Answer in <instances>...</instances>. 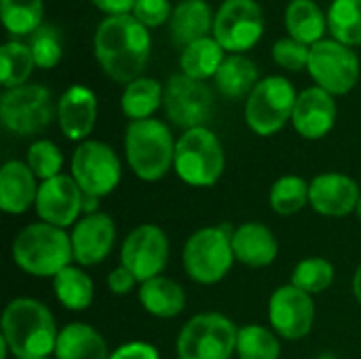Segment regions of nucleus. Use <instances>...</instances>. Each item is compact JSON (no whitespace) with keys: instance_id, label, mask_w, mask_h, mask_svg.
Instances as JSON below:
<instances>
[{"instance_id":"nucleus-1","label":"nucleus","mask_w":361,"mask_h":359,"mask_svg":"<svg viewBox=\"0 0 361 359\" xmlns=\"http://www.w3.org/2000/svg\"><path fill=\"white\" fill-rule=\"evenodd\" d=\"M95 57L104 72L116 83H133L146 68L150 55V32L133 15L104 19L93 38Z\"/></svg>"},{"instance_id":"nucleus-2","label":"nucleus","mask_w":361,"mask_h":359,"mask_svg":"<svg viewBox=\"0 0 361 359\" xmlns=\"http://www.w3.org/2000/svg\"><path fill=\"white\" fill-rule=\"evenodd\" d=\"M2 341L15 359H47L55 353L57 326L53 313L34 298H15L2 313Z\"/></svg>"},{"instance_id":"nucleus-3","label":"nucleus","mask_w":361,"mask_h":359,"mask_svg":"<svg viewBox=\"0 0 361 359\" xmlns=\"http://www.w3.org/2000/svg\"><path fill=\"white\" fill-rule=\"evenodd\" d=\"M11 254L15 264L34 277H55L74 260L70 235L47 222L25 226L15 237Z\"/></svg>"},{"instance_id":"nucleus-4","label":"nucleus","mask_w":361,"mask_h":359,"mask_svg":"<svg viewBox=\"0 0 361 359\" xmlns=\"http://www.w3.org/2000/svg\"><path fill=\"white\" fill-rule=\"evenodd\" d=\"M125 154L140 180L157 182L173 167L176 142L163 121H131L125 133Z\"/></svg>"},{"instance_id":"nucleus-5","label":"nucleus","mask_w":361,"mask_h":359,"mask_svg":"<svg viewBox=\"0 0 361 359\" xmlns=\"http://www.w3.org/2000/svg\"><path fill=\"white\" fill-rule=\"evenodd\" d=\"M224 148L218 135L207 127L188 129L176 142L173 169L188 186H214L224 174Z\"/></svg>"},{"instance_id":"nucleus-6","label":"nucleus","mask_w":361,"mask_h":359,"mask_svg":"<svg viewBox=\"0 0 361 359\" xmlns=\"http://www.w3.org/2000/svg\"><path fill=\"white\" fill-rule=\"evenodd\" d=\"M188 277L197 284L212 286L222 281L233 262V233L228 226H205L190 235L182 254Z\"/></svg>"},{"instance_id":"nucleus-7","label":"nucleus","mask_w":361,"mask_h":359,"mask_svg":"<svg viewBox=\"0 0 361 359\" xmlns=\"http://www.w3.org/2000/svg\"><path fill=\"white\" fill-rule=\"evenodd\" d=\"M237 326L220 313H199L180 330L178 359H231L237 351Z\"/></svg>"},{"instance_id":"nucleus-8","label":"nucleus","mask_w":361,"mask_h":359,"mask_svg":"<svg viewBox=\"0 0 361 359\" xmlns=\"http://www.w3.org/2000/svg\"><path fill=\"white\" fill-rule=\"evenodd\" d=\"M294 85L283 76L262 78L254 91L247 95L245 104V123L258 135H273L292 121L296 106Z\"/></svg>"},{"instance_id":"nucleus-9","label":"nucleus","mask_w":361,"mask_h":359,"mask_svg":"<svg viewBox=\"0 0 361 359\" xmlns=\"http://www.w3.org/2000/svg\"><path fill=\"white\" fill-rule=\"evenodd\" d=\"M55 108L51 91L42 85H21L6 89L0 97V121L17 135H34L49 127Z\"/></svg>"},{"instance_id":"nucleus-10","label":"nucleus","mask_w":361,"mask_h":359,"mask_svg":"<svg viewBox=\"0 0 361 359\" xmlns=\"http://www.w3.org/2000/svg\"><path fill=\"white\" fill-rule=\"evenodd\" d=\"M123 169L116 152L97 140H85L72 154V178L82 195L102 199L121 182Z\"/></svg>"},{"instance_id":"nucleus-11","label":"nucleus","mask_w":361,"mask_h":359,"mask_svg":"<svg viewBox=\"0 0 361 359\" xmlns=\"http://www.w3.org/2000/svg\"><path fill=\"white\" fill-rule=\"evenodd\" d=\"M163 108L167 118L184 131L207 127L214 114V93L205 80L173 74L163 87Z\"/></svg>"},{"instance_id":"nucleus-12","label":"nucleus","mask_w":361,"mask_h":359,"mask_svg":"<svg viewBox=\"0 0 361 359\" xmlns=\"http://www.w3.org/2000/svg\"><path fill=\"white\" fill-rule=\"evenodd\" d=\"M307 70L317 87L332 95H345L357 85L360 59L351 47L338 40H319L311 47Z\"/></svg>"},{"instance_id":"nucleus-13","label":"nucleus","mask_w":361,"mask_h":359,"mask_svg":"<svg viewBox=\"0 0 361 359\" xmlns=\"http://www.w3.org/2000/svg\"><path fill=\"white\" fill-rule=\"evenodd\" d=\"M214 38L224 51L241 53L252 49L262 32L264 17L254 0H224L214 17Z\"/></svg>"},{"instance_id":"nucleus-14","label":"nucleus","mask_w":361,"mask_h":359,"mask_svg":"<svg viewBox=\"0 0 361 359\" xmlns=\"http://www.w3.org/2000/svg\"><path fill=\"white\" fill-rule=\"evenodd\" d=\"M169 262V239L154 224L135 226L121 248V264L129 269L140 284L159 277Z\"/></svg>"},{"instance_id":"nucleus-15","label":"nucleus","mask_w":361,"mask_h":359,"mask_svg":"<svg viewBox=\"0 0 361 359\" xmlns=\"http://www.w3.org/2000/svg\"><path fill=\"white\" fill-rule=\"evenodd\" d=\"M269 320L277 336L288 341L305 339L315 322V303L311 294L296 286H281L269 300Z\"/></svg>"},{"instance_id":"nucleus-16","label":"nucleus","mask_w":361,"mask_h":359,"mask_svg":"<svg viewBox=\"0 0 361 359\" xmlns=\"http://www.w3.org/2000/svg\"><path fill=\"white\" fill-rule=\"evenodd\" d=\"M34 207L42 222L68 229L78 222V216L85 209V195L72 176L59 174L40 184Z\"/></svg>"},{"instance_id":"nucleus-17","label":"nucleus","mask_w":361,"mask_h":359,"mask_svg":"<svg viewBox=\"0 0 361 359\" xmlns=\"http://www.w3.org/2000/svg\"><path fill=\"white\" fill-rule=\"evenodd\" d=\"M72 239V254L80 267H95L104 262L116 241V226L108 214L93 212L80 218L74 224L70 235Z\"/></svg>"},{"instance_id":"nucleus-18","label":"nucleus","mask_w":361,"mask_h":359,"mask_svg":"<svg viewBox=\"0 0 361 359\" xmlns=\"http://www.w3.org/2000/svg\"><path fill=\"white\" fill-rule=\"evenodd\" d=\"M361 193L357 182L345 174L328 171L311 180L309 203L311 207L330 218H343L357 212Z\"/></svg>"},{"instance_id":"nucleus-19","label":"nucleus","mask_w":361,"mask_h":359,"mask_svg":"<svg viewBox=\"0 0 361 359\" xmlns=\"http://www.w3.org/2000/svg\"><path fill=\"white\" fill-rule=\"evenodd\" d=\"M336 102L334 95L324 91L322 87H309L298 93L292 123L294 129L307 140L326 138L336 123Z\"/></svg>"},{"instance_id":"nucleus-20","label":"nucleus","mask_w":361,"mask_h":359,"mask_svg":"<svg viewBox=\"0 0 361 359\" xmlns=\"http://www.w3.org/2000/svg\"><path fill=\"white\" fill-rule=\"evenodd\" d=\"M57 118L63 135L72 142H85L97 118V97L85 85H72L57 104Z\"/></svg>"},{"instance_id":"nucleus-21","label":"nucleus","mask_w":361,"mask_h":359,"mask_svg":"<svg viewBox=\"0 0 361 359\" xmlns=\"http://www.w3.org/2000/svg\"><path fill=\"white\" fill-rule=\"evenodd\" d=\"M38 178L21 161H6L0 169V209L4 214L19 216L36 205Z\"/></svg>"},{"instance_id":"nucleus-22","label":"nucleus","mask_w":361,"mask_h":359,"mask_svg":"<svg viewBox=\"0 0 361 359\" xmlns=\"http://www.w3.org/2000/svg\"><path fill=\"white\" fill-rule=\"evenodd\" d=\"M233 252L235 260L245 267L262 269L275 262L279 254V243L275 233L262 222H245L233 231Z\"/></svg>"},{"instance_id":"nucleus-23","label":"nucleus","mask_w":361,"mask_h":359,"mask_svg":"<svg viewBox=\"0 0 361 359\" xmlns=\"http://www.w3.org/2000/svg\"><path fill=\"white\" fill-rule=\"evenodd\" d=\"M55 359H110L104 336L89 324L74 322L59 330Z\"/></svg>"},{"instance_id":"nucleus-24","label":"nucleus","mask_w":361,"mask_h":359,"mask_svg":"<svg viewBox=\"0 0 361 359\" xmlns=\"http://www.w3.org/2000/svg\"><path fill=\"white\" fill-rule=\"evenodd\" d=\"M137 296H140V303H142L144 311L154 315V317H161V320L176 317L186 307L184 288L178 281H173L169 277H163V275L144 281L140 286Z\"/></svg>"},{"instance_id":"nucleus-25","label":"nucleus","mask_w":361,"mask_h":359,"mask_svg":"<svg viewBox=\"0 0 361 359\" xmlns=\"http://www.w3.org/2000/svg\"><path fill=\"white\" fill-rule=\"evenodd\" d=\"M214 30L212 8L205 0H182L169 19V32L176 44H190L199 38H205Z\"/></svg>"},{"instance_id":"nucleus-26","label":"nucleus","mask_w":361,"mask_h":359,"mask_svg":"<svg viewBox=\"0 0 361 359\" xmlns=\"http://www.w3.org/2000/svg\"><path fill=\"white\" fill-rule=\"evenodd\" d=\"M286 28L294 40L313 47L324 40L328 19L313 0H292L286 8Z\"/></svg>"},{"instance_id":"nucleus-27","label":"nucleus","mask_w":361,"mask_h":359,"mask_svg":"<svg viewBox=\"0 0 361 359\" xmlns=\"http://www.w3.org/2000/svg\"><path fill=\"white\" fill-rule=\"evenodd\" d=\"M216 87L224 97L239 99L243 95H250L258 80V68L252 59L243 55H231L222 61L220 70L216 72Z\"/></svg>"},{"instance_id":"nucleus-28","label":"nucleus","mask_w":361,"mask_h":359,"mask_svg":"<svg viewBox=\"0 0 361 359\" xmlns=\"http://www.w3.org/2000/svg\"><path fill=\"white\" fill-rule=\"evenodd\" d=\"M222 61H224V49L218 44L216 38H209V36L186 44L182 49V55H180L182 74L197 78V80H205L209 76H216Z\"/></svg>"},{"instance_id":"nucleus-29","label":"nucleus","mask_w":361,"mask_h":359,"mask_svg":"<svg viewBox=\"0 0 361 359\" xmlns=\"http://www.w3.org/2000/svg\"><path fill=\"white\" fill-rule=\"evenodd\" d=\"M163 104V87L154 78H135L129 83L121 97V108L131 121L152 118L157 108Z\"/></svg>"},{"instance_id":"nucleus-30","label":"nucleus","mask_w":361,"mask_h":359,"mask_svg":"<svg viewBox=\"0 0 361 359\" xmlns=\"http://www.w3.org/2000/svg\"><path fill=\"white\" fill-rule=\"evenodd\" d=\"M53 290L57 300L70 311H85L93 303V281L78 267H66L53 277Z\"/></svg>"},{"instance_id":"nucleus-31","label":"nucleus","mask_w":361,"mask_h":359,"mask_svg":"<svg viewBox=\"0 0 361 359\" xmlns=\"http://www.w3.org/2000/svg\"><path fill=\"white\" fill-rule=\"evenodd\" d=\"M328 28L334 40L361 44V0H334L328 8Z\"/></svg>"},{"instance_id":"nucleus-32","label":"nucleus","mask_w":361,"mask_h":359,"mask_svg":"<svg viewBox=\"0 0 361 359\" xmlns=\"http://www.w3.org/2000/svg\"><path fill=\"white\" fill-rule=\"evenodd\" d=\"M36 61L30 51V44L6 42L0 49V83L6 89H15L25 85L34 70Z\"/></svg>"},{"instance_id":"nucleus-33","label":"nucleus","mask_w":361,"mask_h":359,"mask_svg":"<svg viewBox=\"0 0 361 359\" xmlns=\"http://www.w3.org/2000/svg\"><path fill=\"white\" fill-rule=\"evenodd\" d=\"M0 15L11 34H34L42 25V0H0Z\"/></svg>"},{"instance_id":"nucleus-34","label":"nucleus","mask_w":361,"mask_h":359,"mask_svg":"<svg viewBox=\"0 0 361 359\" xmlns=\"http://www.w3.org/2000/svg\"><path fill=\"white\" fill-rule=\"evenodd\" d=\"M281 345L277 334L264 326L250 324L239 328L237 336V355L239 359H279Z\"/></svg>"},{"instance_id":"nucleus-35","label":"nucleus","mask_w":361,"mask_h":359,"mask_svg":"<svg viewBox=\"0 0 361 359\" xmlns=\"http://www.w3.org/2000/svg\"><path fill=\"white\" fill-rule=\"evenodd\" d=\"M309 190L311 182H307L300 176H283L279 178L271 188V207L279 216H292L298 214L309 203Z\"/></svg>"},{"instance_id":"nucleus-36","label":"nucleus","mask_w":361,"mask_h":359,"mask_svg":"<svg viewBox=\"0 0 361 359\" xmlns=\"http://www.w3.org/2000/svg\"><path fill=\"white\" fill-rule=\"evenodd\" d=\"M332 281H334V267L330 260L322 256L305 258L292 271V286H296L298 290L311 296L326 292L332 286Z\"/></svg>"},{"instance_id":"nucleus-37","label":"nucleus","mask_w":361,"mask_h":359,"mask_svg":"<svg viewBox=\"0 0 361 359\" xmlns=\"http://www.w3.org/2000/svg\"><path fill=\"white\" fill-rule=\"evenodd\" d=\"M25 163L34 171V176L44 182V180L59 176V171L63 167V154L53 142L38 140L27 148V161Z\"/></svg>"},{"instance_id":"nucleus-38","label":"nucleus","mask_w":361,"mask_h":359,"mask_svg":"<svg viewBox=\"0 0 361 359\" xmlns=\"http://www.w3.org/2000/svg\"><path fill=\"white\" fill-rule=\"evenodd\" d=\"M30 51L38 68H55L61 59V40L53 25H40L30 38Z\"/></svg>"},{"instance_id":"nucleus-39","label":"nucleus","mask_w":361,"mask_h":359,"mask_svg":"<svg viewBox=\"0 0 361 359\" xmlns=\"http://www.w3.org/2000/svg\"><path fill=\"white\" fill-rule=\"evenodd\" d=\"M309 57H311V47L294 40L292 36L279 38L273 44V59L286 70L298 72V70L309 68Z\"/></svg>"},{"instance_id":"nucleus-40","label":"nucleus","mask_w":361,"mask_h":359,"mask_svg":"<svg viewBox=\"0 0 361 359\" xmlns=\"http://www.w3.org/2000/svg\"><path fill=\"white\" fill-rule=\"evenodd\" d=\"M171 13L173 8L169 0H135L131 15L146 28H157L167 19H171Z\"/></svg>"},{"instance_id":"nucleus-41","label":"nucleus","mask_w":361,"mask_h":359,"mask_svg":"<svg viewBox=\"0 0 361 359\" xmlns=\"http://www.w3.org/2000/svg\"><path fill=\"white\" fill-rule=\"evenodd\" d=\"M110 359H161L157 347L144 343V341H131L121 345L116 351L110 353Z\"/></svg>"},{"instance_id":"nucleus-42","label":"nucleus","mask_w":361,"mask_h":359,"mask_svg":"<svg viewBox=\"0 0 361 359\" xmlns=\"http://www.w3.org/2000/svg\"><path fill=\"white\" fill-rule=\"evenodd\" d=\"M135 284H137L135 275L129 269H125L123 264L116 267L114 271H110V275H108V288L112 294H118V296L129 294L135 288Z\"/></svg>"},{"instance_id":"nucleus-43","label":"nucleus","mask_w":361,"mask_h":359,"mask_svg":"<svg viewBox=\"0 0 361 359\" xmlns=\"http://www.w3.org/2000/svg\"><path fill=\"white\" fill-rule=\"evenodd\" d=\"M93 4L104 13H108L110 17H116V15H131L135 0H93Z\"/></svg>"},{"instance_id":"nucleus-44","label":"nucleus","mask_w":361,"mask_h":359,"mask_svg":"<svg viewBox=\"0 0 361 359\" xmlns=\"http://www.w3.org/2000/svg\"><path fill=\"white\" fill-rule=\"evenodd\" d=\"M353 294H355L357 303L361 305V264L360 269L355 271V277H353Z\"/></svg>"},{"instance_id":"nucleus-45","label":"nucleus","mask_w":361,"mask_h":359,"mask_svg":"<svg viewBox=\"0 0 361 359\" xmlns=\"http://www.w3.org/2000/svg\"><path fill=\"white\" fill-rule=\"evenodd\" d=\"M317 359H336V355H332V353H322Z\"/></svg>"},{"instance_id":"nucleus-46","label":"nucleus","mask_w":361,"mask_h":359,"mask_svg":"<svg viewBox=\"0 0 361 359\" xmlns=\"http://www.w3.org/2000/svg\"><path fill=\"white\" fill-rule=\"evenodd\" d=\"M357 216H360V220H361V199H360V205H357Z\"/></svg>"},{"instance_id":"nucleus-47","label":"nucleus","mask_w":361,"mask_h":359,"mask_svg":"<svg viewBox=\"0 0 361 359\" xmlns=\"http://www.w3.org/2000/svg\"><path fill=\"white\" fill-rule=\"evenodd\" d=\"M47 359H51V358H47Z\"/></svg>"}]
</instances>
